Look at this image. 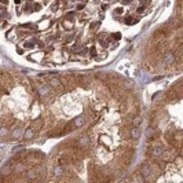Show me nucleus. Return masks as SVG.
I'll use <instances>...</instances> for the list:
<instances>
[{"mask_svg": "<svg viewBox=\"0 0 183 183\" xmlns=\"http://www.w3.org/2000/svg\"><path fill=\"white\" fill-rule=\"evenodd\" d=\"M37 88H39V95L41 96V98H47L48 95L51 94V87L50 85H47V84H43V83H40L37 84Z\"/></svg>", "mask_w": 183, "mask_h": 183, "instance_id": "f257e3e1", "label": "nucleus"}, {"mask_svg": "<svg viewBox=\"0 0 183 183\" xmlns=\"http://www.w3.org/2000/svg\"><path fill=\"white\" fill-rule=\"evenodd\" d=\"M77 143H79V146L81 149H88L89 145H91V140H89L88 135H81L80 138L77 139Z\"/></svg>", "mask_w": 183, "mask_h": 183, "instance_id": "f03ea898", "label": "nucleus"}, {"mask_svg": "<svg viewBox=\"0 0 183 183\" xmlns=\"http://www.w3.org/2000/svg\"><path fill=\"white\" fill-rule=\"evenodd\" d=\"M26 164H24V163H21V161H18V163H15V164L11 165V169H13L14 174H24L26 171Z\"/></svg>", "mask_w": 183, "mask_h": 183, "instance_id": "7ed1b4c3", "label": "nucleus"}, {"mask_svg": "<svg viewBox=\"0 0 183 183\" xmlns=\"http://www.w3.org/2000/svg\"><path fill=\"white\" fill-rule=\"evenodd\" d=\"M152 174H153V168L149 164H145L143 167H142V169H140V175L145 178V179H150V178H152ZM152 179H153V178H152Z\"/></svg>", "mask_w": 183, "mask_h": 183, "instance_id": "20e7f679", "label": "nucleus"}, {"mask_svg": "<svg viewBox=\"0 0 183 183\" xmlns=\"http://www.w3.org/2000/svg\"><path fill=\"white\" fill-rule=\"evenodd\" d=\"M48 83H50V87H52V88H59V87L62 85V84H61V80L55 76L48 77Z\"/></svg>", "mask_w": 183, "mask_h": 183, "instance_id": "39448f33", "label": "nucleus"}, {"mask_svg": "<svg viewBox=\"0 0 183 183\" xmlns=\"http://www.w3.org/2000/svg\"><path fill=\"white\" fill-rule=\"evenodd\" d=\"M163 152H164V149H163V145H161V143H157V145L154 146V149L152 150V156H153V157H160Z\"/></svg>", "mask_w": 183, "mask_h": 183, "instance_id": "423d86ee", "label": "nucleus"}, {"mask_svg": "<svg viewBox=\"0 0 183 183\" xmlns=\"http://www.w3.org/2000/svg\"><path fill=\"white\" fill-rule=\"evenodd\" d=\"M84 123H85V119H84L83 116H79V117H76L75 120L72 121V124H73L75 128H80V127H83L84 125Z\"/></svg>", "mask_w": 183, "mask_h": 183, "instance_id": "0eeeda50", "label": "nucleus"}, {"mask_svg": "<svg viewBox=\"0 0 183 183\" xmlns=\"http://www.w3.org/2000/svg\"><path fill=\"white\" fill-rule=\"evenodd\" d=\"M146 135H147L149 140H154V139L158 136V134L156 132V128H153V127H149V128H147V132H146Z\"/></svg>", "mask_w": 183, "mask_h": 183, "instance_id": "6e6552de", "label": "nucleus"}, {"mask_svg": "<svg viewBox=\"0 0 183 183\" xmlns=\"http://www.w3.org/2000/svg\"><path fill=\"white\" fill-rule=\"evenodd\" d=\"M33 136H35V129H33L32 127L26 128L25 132H24V139H25V140H30V139H33Z\"/></svg>", "mask_w": 183, "mask_h": 183, "instance_id": "1a4fd4ad", "label": "nucleus"}, {"mask_svg": "<svg viewBox=\"0 0 183 183\" xmlns=\"http://www.w3.org/2000/svg\"><path fill=\"white\" fill-rule=\"evenodd\" d=\"M160 158H161L163 161H165V163H168L171 158H174V156H172V150H167V152H163V153H161V156H160Z\"/></svg>", "mask_w": 183, "mask_h": 183, "instance_id": "9d476101", "label": "nucleus"}, {"mask_svg": "<svg viewBox=\"0 0 183 183\" xmlns=\"http://www.w3.org/2000/svg\"><path fill=\"white\" fill-rule=\"evenodd\" d=\"M41 125H43V120L40 119V117H37V119H35V120L32 121V124H30V127L36 131V129H40L41 128Z\"/></svg>", "mask_w": 183, "mask_h": 183, "instance_id": "9b49d317", "label": "nucleus"}, {"mask_svg": "<svg viewBox=\"0 0 183 183\" xmlns=\"http://www.w3.org/2000/svg\"><path fill=\"white\" fill-rule=\"evenodd\" d=\"M129 136L132 139H139V136H140V129H139V127H134L132 129H131V132H129Z\"/></svg>", "mask_w": 183, "mask_h": 183, "instance_id": "f8f14e48", "label": "nucleus"}, {"mask_svg": "<svg viewBox=\"0 0 183 183\" xmlns=\"http://www.w3.org/2000/svg\"><path fill=\"white\" fill-rule=\"evenodd\" d=\"M26 178H28L29 180H36L39 178V172H36L35 169H30L29 172H26Z\"/></svg>", "mask_w": 183, "mask_h": 183, "instance_id": "ddd939ff", "label": "nucleus"}, {"mask_svg": "<svg viewBox=\"0 0 183 183\" xmlns=\"http://www.w3.org/2000/svg\"><path fill=\"white\" fill-rule=\"evenodd\" d=\"M164 61L167 63H174L175 62V55H174L172 52H167L164 55Z\"/></svg>", "mask_w": 183, "mask_h": 183, "instance_id": "4468645a", "label": "nucleus"}, {"mask_svg": "<svg viewBox=\"0 0 183 183\" xmlns=\"http://www.w3.org/2000/svg\"><path fill=\"white\" fill-rule=\"evenodd\" d=\"M22 135V129L19 128V127H15L14 128V131L11 132V136H13V139H19V136Z\"/></svg>", "mask_w": 183, "mask_h": 183, "instance_id": "2eb2a0df", "label": "nucleus"}, {"mask_svg": "<svg viewBox=\"0 0 183 183\" xmlns=\"http://www.w3.org/2000/svg\"><path fill=\"white\" fill-rule=\"evenodd\" d=\"M8 134H10L8 127H0V138H7Z\"/></svg>", "mask_w": 183, "mask_h": 183, "instance_id": "dca6fc26", "label": "nucleus"}, {"mask_svg": "<svg viewBox=\"0 0 183 183\" xmlns=\"http://www.w3.org/2000/svg\"><path fill=\"white\" fill-rule=\"evenodd\" d=\"M142 124V117L140 116H134V119H132V125L134 127H139Z\"/></svg>", "mask_w": 183, "mask_h": 183, "instance_id": "f3484780", "label": "nucleus"}, {"mask_svg": "<svg viewBox=\"0 0 183 183\" xmlns=\"http://www.w3.org/2000/svg\"><path fill=\"white\" fill-rule=\"evenodd\" d=\"M179 96H180L179 94H175V92H169V94H168V96H167V101H168V102H174L175 99H178Z\"/></svg>", "mask_w": 183, "mask_h": 183, "instance_id": "a211bd4d", "label": "nucleus"}, {"mask_svg": "<svg viewBox=\"0 0 183 183\" xmlns=\"http://www.w3.org/2000/svg\"><path fill=\"white\" fill-rule=\"evenodd\" d=\"M54 174H55L57 176H61V175H63V167H62V165H57V167L54 168Z\"/></svg>", "mask_w": 183, "mask_h": 183, "instance_id": "6ab92c4d", "label": "nucleus"}, {"mask_svg": "<svg viewBox=\"0 0 183 183\" xmlns=\"http://www.w3.org/2000/svg\"><path fill=\"white\" fill-rule=\"evenodd\" d=\"M10 171H11V165H6V167H3V169H1V175H8L10 174Z\"/></svg>", "mask_w": 183, "mask_h": 183, "instance_id": "aec40b11", "label": "nucleus"}, {"mask_svg": "<svg viewBox=\"0 0 183 183\" xmlns=\"http://www.w3.org/2000/svg\"><path fill=\"white\" fill-rule=\"evenodd\" d=\"M175 163H176V165L179 167V168H182V158L180 157H178L176 160H175Z\"/></svg>", "mask_w": 183, "mask_h": 183, "instance_id": "412c9836", "label": "nucleus"}, {"mask_svg": "<svg viewBox=\"0 0 183 183\" xmlns=\"http://www.w3.org/2000/svg\"><path fill=\"white\" fill-rule=\"evenodd\" d=\"M63 25L66 26V28H72V24H70V22H68V21H65V22H63Z\"/></svg>", "mask_w": 183, "mask_h": 183, "instance_id": "4be33fe9", "label": "nucleus"}, {"mask_svg": "<svg viewBox=\"0 0 183 183\" xmlns=\"http://www.w3.org/2000/svg\"><path fill=\"white\" fill-rule=\"evenodd\" d=\"M123 11H124V10H123V8H117V10H116V14H123Z\"/></svg>", "mask_w": 183, "mask_h": 183, "instance_id": "5701e85b", "label": "nucleus"}, {"mask_svg": "<svg viewBox=\"0 0 183 183\" xmlns=\"http://www.w3.org/2000/svg\"><path fill=\"white\" fill-rule=\"evenodd\" d=\"M7 37H8V39H13V37H14V32H10V33L7 35Z\"/></svg>", "mask_w": 183, "mask_h": 183, "instance_id": "b1692460", "label": "nucleus"}, {"mask_svg": "<svg viewBox=\"0 0 183 183\" xmlns=\"http://www.w3.org/2000/svg\"><path fill=\"white\" fill-rule=\"evenodd\" d=\"M113 36H114V39H117V40H119V39L121 37V35H120V33H114Z\"/></svg>", "mask_w": 183, "mask_h": 183, "instance_id": "393cba45", "label": "nucleus"}, {"mask_svg": "<svg viewBox=\"0 0 183 183\" xmlns=\"http://www.w3.org/2000/svg\"><path fill=\"white\" fill-rule=\"evenodd\" d=\"M91 54H92V55H95V54H96V48H95V47H92V48H91Z\"/></svg>", "mask_w": 183, "mask_h": 183, "instance_id": "a878e982", "label": "nucleus"}, {"mask_svg": "<svg viewBox=\"0 0 183 183\" xmlns=\"http://www.w3.org/2000/svg\"><path fill=\"white\" fill-rule=\"evenodd\" d=\"M17 52H18V54H21V55H22V54H24V50H22V48H17Z\"/></svg>", "mask_w": 183, "mask_h": 183, "instance_id": "bb28decb", "label": "nucleus"}, {"mask_svg": "<svg viewBox=\"0 0 183 183\" xmlns=\"http://www.w3.org/2000/svg\"><path fill=\"white\" fill-rule=\"evenodd\" d=\"M39 8H41V6L40 4H35V10H39Z\"/></svg>", "mask_w": 183, "mask_h": 183, "instance_id": "cd10ccee", "label": "nucleus"}, {"mask_svg": "<svg viewBox=\"0 0 183 183\" xmlns=\"http://www.w3.org/2000/svg\"><path fill=\"white\" fill-rule=\"evenodd\" d=\"M107 8V4H102V10H106Z\"/></svg>", "mask_w": 183, "mask_h": 183, "instance_id": "c85d7f7f", "label": "nucleus"}, {"mask_svg": "<svg viewBox=\"0 0 183 183\" xmlns=\"http://www.w3.org/2000/svg\"><path fill=\"white\" fill-rule=\"evenodd\" d=\"M0 1H1L3 4H7V3H8V0H0Z\"/></svg>", "mask_w": 183, "mask_h": 183, "instance_id": "c756f323", "label": "nucleus"}, {"mask_svg": "<svg viewBox=\"0 0 183 183\" xmlns=\"http://www.w3.org/2000/svg\"><path fill=\"white\" fill-rule=\"evenodd\" d=\"M140 1H142V3H143V4H145L146 1H147V0H140Z\"/></svg>", "mask_w": 183, "mask_h": 183, "instance_id": "7c9ffc66", "label": "nucleus"}, {"mask_svg": "<svg viewBox=\"0 0 183 183\" xmlns=\"http://www.w3.org/2000/svg\"><path fill=\"white\" fill-rule=\"evenodd\" d=\"M14 1H15V3H17V4H18L19 1H21V0H14Z\"/></svg>", "mask_w": 183, "mask_h": 183, "instance_id": "2f4dec72", "label": "nucleus"}]
</instances>
